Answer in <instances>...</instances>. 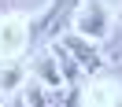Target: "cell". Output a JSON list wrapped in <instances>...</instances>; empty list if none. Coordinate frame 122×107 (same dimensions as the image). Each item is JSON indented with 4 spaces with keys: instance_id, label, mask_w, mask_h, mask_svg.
<instances>
[{
    "instance_id": "obj_4",
    "label": "cell",
    "mask_w": 122,
    "mask_h": 107,
    "mask_svg": "<svg viewBox=\"0 0 122 107\" xmlns=\"http://www.w3.org/2000/svg\"><path fill=\"white\" fill-rule=\"evenodd\" d=\"M22 100H26V103H30V107H48L45 103V92H41V85H26V92H22Z\"/></svg>"
},
{
    "instance_id": "obj_5",
    "label": "cell",
    "mask_w": 122,
    "mask_h": 107,
    "mask_svg": "<svg viewBox=\"0 0 122 107\" xmlns=\"http://www.w3.org/2000/svg\"><path fill=\"white\" fill-rule=\"evenodd\" d=\"M78 103H81V89H78V85H70L67 96H63V107H78Z\"/></svg>"
},
{
    "instance_id": "obj_2",
    "label": "cell",
    "mask_w": 122,
    "mask_h": 107,
    "mask_svg": "<svg viewBox=\"0 0 122 107\" xmlns=\"http://www.w3.org/2000/svg\"><path fill=\"white\" fill-rule=\"evenodd\" d=\"M63 48H67V52H74L78 63H81L85 70H100V63H104V59H100V52H96L92 44H85L81 37H63Z\"/></svg>"
},
{
    "instance_id": "obj_3",
    "label": "cell",
    "mask_w": 122,
    "mask_h": 107,
    "mask_svg": "<svg viewBox=\"0 0 122 107\" xmlns=\"http://www.w3.org/2000/svg\"><path fill=\"white\" fill-rule=\"evenodd\" d=\"M41 78H45L48 85H56V89H59V70H56V55H48V59L41 63Z\"/></svg>"
},
{
    "instance_id": "obj_6",
    "label": "cell",
    "mask_w": 122,
    "mask_h": 107,
    "mask_svg": "<svg viewBox=\"0 0 122 107\" xmlns=\"http://www.w3.org/2000/svg\"><path fill=\"white\" fill-rule=\"evenodd\" d=\"M11 107H26V100H22V96H19V100H15V103H11Z\"/></svg>"
},
{
    "instance_id": "obj_1",
    "label": "cell",
    "mask_w": 122,
    "mask_h": 107,
    "mask_svg": "<svg viewBox=\"0 0 122 107\" xmlns=\"http://www.w3.org/2000/svg\"><path fill=\"white\" fill-rule=\"evenodd\" d=\"M78 30L85 33V37H92V41H100L107 33V11L100 8V0H85V4H78Z\"/></svg>"
}]
</instances>
